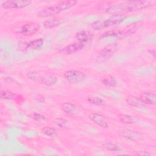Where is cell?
Segmentation results:
<instances>
[{"label":"cell","mask_w":156,"mask_h":156,"mask_svg":"<svg viewBox=\"0 0 156 156\" xmlns=\"http://www.w3.org/2000/svg\"><path fill=\"white\" fill-rule=\"evenodd\" d=\"M151 1H127L119 4L112 5L108 12L113 14L122 13L123 12H130L143 10L152 5Z\"/></svg>","instance_id":"6da1fadb"},{"label":"cell","mask_w":156,"mask_h":156,"mask_svg":"<svg viewBox=\"0 0 156 156\" xmlns=\"http://www.w3.org/2000/svg\"><path fill=\"white\" fill-rule=\"evenodd\" d=\"M126 17L127 16L123 13L113 14L107 18L101 19L93 22L91 27L96 30H100L120 24Z\"/></svg>","instance_id":"7a4b0ae2"},{"label":"cell","mask_w":156,"mask_h":156,"mask_svg":"<svg viewBox=\"0 0 156 156\" xmlns=\"http://www.w3.org/2000/svg\"><path fill=\"white\" fill-rule=\"evenodd\" d=\"M40 29V24L35 22H27L14 26L12 29L13 33L24 37L35 34Z\"/></svg>","instance_id":"3957f363"},{"label":"cell","mask_w":156,"mask_h":156,"mask_svg":"<svg viewBox=\"0 0 156 156\" xmlns=\"http://www.w3.org/2000/svg\"><path fill=\"white\" fill-rule=\"evenodd\" d=\"M64 78L71 84H77L83 81L86 78L85 74L76 69H69L65 72Z\"/></svg>","instance_id":"277c9868"},{"label":"cell","mask_w":156,"mask_h":156,"mask_svg":"<svg viewBox=\"0 0 156 156\" xmlns=\"http://www.w3.org/2000/svg\"><path fill=\"white\" fill-rule=\"evenodd\" d=\"M118 44L115 43L108 44L101 51L98 55V60L100 62H103L108 59L115 53L118 50Z\"/></svg>","instance_id":"5b68a950"},{"label":"cell","mask_w":156,"mask_h":156,"mask_svg":"<svg viewBox=\"0 0 156 156\" xmlns=\"http://www.w3.org/2000/svg\"><path fill=\"white\" fill-rule=\"evenodd\" d=\"M29 0H7L1 3V7L5 9H22L29 5L31 4Z\"/></svg>","instance_id":"8992f818"},{"label":"cell","mask_w":156,"mask_h":156,"mask_svg":"<svg viewBox=\"0 0 156 156\" xmlns=\"http://www.w3.org/2000/svg\"><path fill=\"white\" fill-rule=\"evenodd\" d=\"M85 46H86L85 44H84L82 43L76 41L73 43L66 45V46H64L63 48H61L59 50L58 52L63 55H69V54H72L73 53H75V52L81 50Z\"/></svg>","instance_id":"52a82bcc"},{"label":"cell","mask_w":156,"mask_h":156,"mask_svg":"<svg viewBox=\"0 0 156 156\" xmlns=\"http://www.w3.org/2000/svg\"><path fill=\"white\" fill-rule=\"evenodd\" d=\"M61 11L59 9L57 4H55L54 5L48 6L41 9L37 13V16L40 18H46L57 15Z\"/></svg>","instance_id":"ba28073f"},{"label":"cell","mask_w":156,"mask_h":156,"mask_svg":"<svg viewBox=\"0 0 156 156\" xmlns=\"http://www.w3.org/2000/svg\"><path fill=\"white\" fill-rule=\"evenodd\" d=\"M75 38L76 41L87 45L93 40V34L89 30H81L76 34Z\"/></svg>","instance_id":"9c48e42d"},{"label":"cell","mask_w":156,"mask_h":156,"mask_svg":"<svg viewBox=\"0 0 156 156\" xmlns=\"http://www.w3.org/2000/svg\"><path fill=\"white\" fill-rule=\"evenodd\" d=\"M88 117L94 123L99 127L105 129L108 127V124L102 115L98 113H91L88 115Z\"/></svg>","instance_id":"30bf717a"},{"label":"cell","mask_w":156,"mask_h":156,"mask_svg":"<svg viewBox=\"0 0 156 156\" xmlns=\"http://www.w3.org/2000/svg\"><path fill=\"white\" fill-rule=\"evenodd\" d=\"M139 99L145 105H155L156 104V95L154 93H143L140 95Z\"/></svg>","instance_id":"8fae6325"},{"label":"cell","mask_w":156,"mask_h":156,"mask_svg":"<svg viewBox=\"0 0 156 156\" xmlns=\"http://www.w3.org/2000/svg\"><path fill=\"white\" fill-rule=\"evenodd\" d=\"M111 37H116L119 39H122L127 37V35H126L124 29H112V30H108L104 32L101 36L102 38Z\"/></svg>","instance_id":"7c38bea8"},{"label":"cell","mask_w":156,"mask_h":156,"mask_svg":"<svg viewBox=\"0 0 156 156\" xmlns=\"http://www.w3.org/2000/svg\"><path fill=\"white\" fill-rule=\"evenodd\" d=\"M44 43V40L42 38H38L31 40L24 44V50H37L40 49Z\"/></svg>","instance_id":"4fadbf2b"},{"label":"cell","mask_w":156,"mask_h":156,"mask_svg":"<svg viewBox=\"0 0 156 156\" xmlns=\"http://www.w3.org/2000/svg\"><path fill=\"white\" fill-rule=\"evenodd\" d=\"M63 19L58 17L50 18L43 22V26L46 29H52L61 25L63 23Z\"/></svg>","instance_id":"5bb4252c"},{"label":"cell","mask_w":156,"mask_h":156,"mask_svg":"<svg viewBox=\"0 0 156 156\" xmlns=\"http://www.w3.org/2000/svg\"><path fill=\"white\" fill-rule=\"evenodd\" d=\"M143 22L142 21H137L126 26L124 28H123V29L127 35L129 36L135 33L138 30V29H140L143 26Z\"/></svg>","instance_id":"9a60e30c"},{"label":"cell","mask_w":156,"mask_h":156,"mask_svg":"<svg viewBox=\"0 0 156 156\" xmlns=\"http://www.w3.org/2000/svg\"><path fill=\"white\" fill-rule=\"evenodd\" d=\"M61 108L62 110L66 114L71 115H75L79 113V110L77 107L71 102H66L62 104Z\"/></svg>","instance_id":"2e32d148"},{"label":"cell","mask_w":156,"mask_h":156,"mask_svg":"<svg viewBox=\"0 0 156 156\" xmlns=\"http://www.w3.org/2000/svg\"><path fill=\"white\" fill-rule=\"evenodd\" d=\"M125 101L126 103L131 107H136V108H142L145 107V104H144L139 99L133 95H128L126 97Z\"/></svg>","instance_id":"e0dca14e"},{"label":"cell","mask_w":156,"mask_h":156,"mask_svg":"<svg viewBox=\"0 0 156 156\" xmlns=\"http://www.w3.org/2000/svg\"><path fill=\"white\" fill-rule=\"evenodd\" d=\"M57 78L55 76L52 74H47L44 76H41L39 82L46 86H52L56 83Z\"/></svg>","instance_id":"ac0fdd59"},{"label":"cell","mask_w":156,"mask_h":156,"mask_svg":"<svg viewBox=\"0 0 156 156\" xmlns=\"http://www.w3.org/2000/svg\"><path fill=\"white\" fill-rule=\"evenodd\" d=\"M101 83L106 86L115 87L117 85V81L115 78L111 75H105L101 79Z\"/></svg>","instance_id":"d6986e66"},{"label":"cell","mask_w":156,"mask_h":156,"mask_svg":"<svg viewBox=\"0 0 156 156\" xmlns=\"http://www.w3.org/2000/svg\"><path fill=\"white\" fill-rule=\"evenodd\" d=\"M77 1L74 0H70V1H63L59 2L57 4L59 9L61 12L66 10L68 9H71L73 6H74L77 4Z\"/></svg>","instance_id":"ffe728a7"},{"label":"cell","mask_w":156,"mask_h":156,"mask_svg":"<svg viewBox=\"0 0 156 156\" xmlns=\"http://www.w3.org/2000/svg\"><path fill=\"white\" fill-rule=\"evenodd\" d=\"M87 100L92 104L96 105H100V106H103L106 104L105 101L101 99L99 97L97 96H88L87 99Z\"/></svg>","instance_id":"44dd1931"},{"label":"cell","mask_w":156,"mask_h":156,"mask_svg":"<svg viewBox=\"0 0 156 156\" xmlns=\"http://www.w3.org/2000/svg\"><path fill=\"white\" fill-rule=\"evenodd\" d=\"M119 120L125 124H131L135 122V121L133 116H131L129 115L126 114H120L119 115Z\"/></svg>","instance_id":"7402d4cb"},{"label":"cell","mask_w":156,"mask_h":156,"mask_svg":"<svg viewBox=\"0 0 156 156\" xmlns=\"http://www.w3.org/2000/svg\"><path fill=\"white\" fill-rule=\"evenodd\" d=\"M121 133L124 137L127 138L128 139L133 140L134 138H137V133H136L134 131L131 130L130 129L122 130L121 132Z\"/></svg>","instance_id":"603a6c76"},{"label":"cell","mask_w":156,"mask_h":156,"mask_svg":"<svg viewBox=\"0 0 156 156\" xmlns=\"http://www.w3.org/2000/svg\"><path fill=\"white\" fill-rule=\"evenodd\" d=\"M15 95V94L12 92L6 90H1L0 92V97L2 99H12L14 98Z\"/></svg>","instance_id":"cb8c5ba5"},{"label":"cell","mask_w":156,"mask_h":156,"mask_svg":"<svg viewBox=\"0 0 156 156\" xmlns=\"http://www.w3.org/2000/svg\"><path fill=\"white\" fill-rule=\"evenodd\" d=\"M54 122L58 127L63 128L69 126V121L64 118H57L54 120Z\"/></svg>","instance_id":"d4e9b609"},{"label":"cell","mask_w":156,"mask_h":156,"mask_svg":"<svg viewBox=\"0 0 156 156\" xmlns=\"http://www.w3.org/2000/svg\"><path fill=\"white\" fill-rule=\"evenodd\" d=\"M103 146L108 151H119L121 150V148L118 145L111 143V142H106L103 144Z\"/></svg>","instance_id":"484cf974"},{"label":"cell","mask_w":156,"mask_h":156,"mask_svg":"<svg viewBox=\"0 0 156 156\" xmlns=\"http://www.w3.org/2000/svg\"><path fill=\"white\" fill-rule=\"evenodd\" d=\"M26 76L28 79H29L33 81L37 82H39L40 77H41L40 74L38 73L35 72V71H30L27 73Z\"/></svg>","instance_id":"4316f807"},{"label":"cell","mask_w":156,"mask_h":156,"mask_svg":"<svg viewBox=\"0 0 156 156\" xmlns=\"http://www.w3.org/2000/svg\"><path fill=\"white\" fill-rule=\"evenodd\" d=\"M41 132L43 133L47 136H52L56 133V130L54 127H44L41 129Z\"/></svg>","instance_id":"83f0119b"},{"label":"cell","mask_w":156,"mask_h":156,"mask_svg":"<svg viewBox=\"0 0 156 156\" xmlns=\"http://www.w3.org/2000/svg\"><path fill=\"white\" fill-rule=\"evenodd\" d=\"M29 116L37 121H41L45 119V116L40 113H32L31 114H30L29 115Z\"/></svg>","instance_id":"f1b7e54d"},{"label":"cell","mask_w":156,"mask_h":156,"mask_svg":"<svg viewBox=\"0 0 156 156\" xmlns=\"http://www.w3.org/2000/svg\"><path fill=\"white\" fill-rule=\"evenodd\" d=\"M112 4L110 2H104L102 3V5H99L98 6V10H101V11H103V12H108L110 9V7H112Z\"/></svg>","instance_id":"f546056e"},{"label":"cell","mask_w":156,"mask_h":156,"mask_svg":"<svg viewBox=\"0 0 156 156\" xmlns=\"http://www.w3.org/2000/svg\"><path fill=\"white\" fill-rule=\"evenodd\" d=\"M35 99L38 101V102H43L44 101V98L40 96V95H38V96H36L35 97Z\"/></svg>","instance_id":"4dcf8cb0"}]
</instances>
